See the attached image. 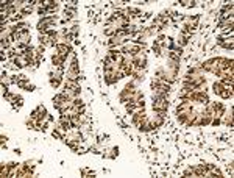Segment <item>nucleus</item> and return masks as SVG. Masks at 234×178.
Masks as SVG:
<instances>
[{
    "label": "nucleus",
    "mask_w": 234,
    "mask_h": 178,
    "mask_svg": "<svg viewBox=\"0 0 234 178\" xmlns=\"http://www.w3.org/2000/svg\"><path fill=\"white\" fill-rule=\"evenodd\" d=\"M167 97H154L153 98V110L156 113H166L167 111Z\"/></svg>",
    "instance_id": "1"
},
{
    "label": "nucleus",
    "mask_w": 234,
    "mask_h": 178,
    "mask_svg": "<svg viewBox=\"0 0 234 178\" xmlns=\"http://www.w3.org/2000/svg\"><path fill=\"white\" fill-rule=\"evenodd\" d=\"M205 71L208 72H212V74H217L218 72V58H214V59H208L205 64L201 66Z\"/></svg>",
    "instance_id": "2"
},
{
    "label": "nucleus",
    "mask_w": 234,
    "mask_h": 178,
    "mask_svg": "<svg viewBox=\"0 0 234 178\" xmlns=\"http://www.w3.org/2000/svg\"><path fill=\"white\" fill-rule=\"evenodd\" d=\"M55 53H56V55H59V56H62V58L66 59L67 55L70 53V47H69L67 44H56V52H55Z\"/></svg>",
    "instance_id": "3"
},
{
    "label": "nucleus",
    "mask_w": 234,
    "mask_h": 178,
    "mask_svg": "<svg viewBox=\"0 0 234 178\" xmlns=\"http://www.w3.org/2000/svg\"><path fill=\"white\" fill-rule=\"evenodd\" d=\"M64 88H66V89H76V91H80L78 83L74 81V80H66V81H64Z\"/></svg>",
    "instance_id": "4"
},
{
    "label": "nucleus",
    "mask_w": 234,
    "mask_h": 178,
    "mask_svg": "<svg viewBox=\"0 0 234 178\" xmlns=\"http://www.w3.org/2000/svg\"><path fill=\"white\" fill-rule=\"evenodd\" d=\"M220 97H223V98H230V97H232V88H230V86H225L223 88V91L218 94Z\"/></svg>",
    "instance_id": "5"
},
{
    "label": "nucleus",
    "mask_w": 234,
    "mask_h": 178,
    "mask_svg": "<svg viewBox=\"0 0 234 178\" xmlns=\"http://www.w3.org/2000/svg\"><path fill=\"white\" fill-rule=\"evenodd\" d=\"M64 58L62 56H59V55H56V53H55V55L52 56V63H53V66H62L64 64Z\"/></svg>",
    "instance_id": "6"
},
{
    "label": "nucleus",
    "mask_w": 234,
    "mask_h": 178,
    "mask_svg": "<svg viewBox=\"0 0 234 178\" xmlns=\"http://www.w3.org/2000/svg\"><path fill=\"white\" fill-rule=\"evenodd\" d=\"M117 153H119V149H111V150H106L105 156H106V158H116Z\"/></svg>",
    "instance_id": "7"
},
{
    "label": "nucleus",
    "mask_w": 234,
    "mask_h": 178,
    "mask_svg": "<svg viewBox=\"0 0 234 178\" xmlns=\"http://www.w3.org/2000/svg\"><path fill=\"white\" fill-rule=\"evenodd\" d=\"M223 88H225V84H222V81L220 83H214V92H215L217 95L223 91Z\"/></svg>",
    "instance_id": "8"
},
{
    "label": "nucleus",
    "mask_w": 234,
    "mask_h": 178,
    "mask_svg": "<svg viewBox=\"0 0 234 178\" xmlns=\"http://www.w3.org/2000/svg\"><path fill=\"white\" fill-rule=\"evenodd\" d=\"M50 84L53 88H58L61 84V78H55V77H50Z\"/></svg>",
    "instance_id": "9"
},
{
    "label": "nucleus",
    "mask_w": 234,
    "mask_h": 178,
    "mask_svg": "<svg viewBox=\"0 0 234 178\" xmlns=\"http://www.w3.org/2000/svg\"><path fill=\"white\" fill-rule=\"evenodd\" d=\"M225 123H226V125H232V116H231V113L230 114H226V117H225Z\"/></svg>",
    "instance_id": "10"
},
{
    "label": "nucleus",
    "mask_w": 234,
    "mask_h": 178,
    "mask_svg": "<svg viewBox=\"0 0 234 178\" xmlns=\"http://www.w3.org/2000/svg\"><path fill=\"white\" fill-rule=\"evenodd\" d=\"M183 5H184V6H194L195 3H194V2H187V0H184V2H183Z\"/></svg>",
    "instance_id": "11"
},
{
    "label": "nucleus",
    "mask_w": 234,
    "mask_h": 178,
    "mask_svg": "<svg viewBox=\"0 0 234 178\" xmlns=\"http://www.w3.org/2000/svg\"><path fill=\"white\" fill-rule=\"evenodd\" d=\"M0 139H2V145H3V144L6 142V137H5V136H2V137H0Z\"/></svg>",
    "instance_id": "12"
}]
</instances>
